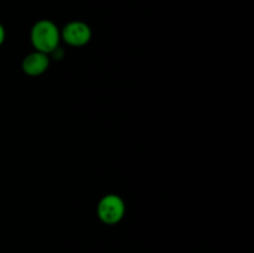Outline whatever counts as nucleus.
Instances as JSON below:
<instances>
[{
    "instance_id": "obj_5",
    "label": "nucleus",
    "mask_w": 254,
    "mask_h": 253,
    "mask_svg": "<svg viewBox=\"0 0 254 253\" xmlns=\"http://www.w3.org/2000/svg\"><path fill=\"white\" fill-rule=\"evenodd\" d=\"M4 41H5V29L1 25V22H0V46L4 44Z\"/></svg>"
},
{
    "instance_id": "obj_3",
    "label": "nucleus",
    "mask_w": 254,
    "mask_h": 253,
    "mask_svg": "<svg viewBox=\"0 0 254 253\" xmlns=\"http://www.w3.org/2000/svg\"><path fill=\"white\" fill-rule=\"evenodd\" d=\"M92 37V30L88 24L83 21H69L61 30V40H64L67 45L73 47L84 46L89 42Z\"/></svg>"
},
{
    "instance_id": "obj_4",
    "label": "nucleus",
    "mask_w": 254,
    "mask_h": 253,
    "mask_svg": "<svg viewBox=\"0 0 254 253\" xmlns=\"http://www.w3.org/2000/svg\"><path fill=\"white\" fill-rule=\"evenodd\" d=\"M50 66V55L35 50L24 57L21 62V68L27 76L37 77L45 73Z\"/></svg>"
},
{
    "instance_id": "obj_1",
    "label": "nucleus",
    "mask_w": 254,
    "mask_h": 253,
    "mask_svg": "<svg viewBox=\"0 0 254 253\" xmlns=\"http://www.w3.org/2000/svg\"><path fill=\"white\" fill-rule=\"evenodd\" d=\"M30 40L36 51L51 55L57 47H60L61 30L51 20H39L32 25Z\"/></svg>"
},
{
    "instance_id": "obj_2",
    "label": "nucleus",
    "mask_w": 254,
    "mask_h": 253,
    "mask_svg": "<svg viewBox=\"0 0 254 253\" xmlns=\"http://www.w3.org/2000/svg\"><path fill=\"white\" fill-rule=\"evenodd\" d=\"M97 215L106 225H116L121 222L126 215V203L123 198L116 193L104 195L97 206Z\"/></svg>"
}]
</instances>
